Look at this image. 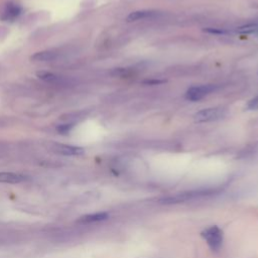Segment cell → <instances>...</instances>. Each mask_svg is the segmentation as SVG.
<instances>
[{"instance_id": "4", "label": "cell", "mask_w": 258, "mask_h": 258, "mask_svg": "<svg viewBox=\"0 0 258 258\" xmlns=\"http://www.w3.org/2000/svg\"><path fill=\"white\" fill-rule=\"evenodd\" d=\"M216 90L215 85H202L189 88L185 93V98L189 101L197 102L211 94Z\"/></svg>"}, {"instance_id": "12", "label": "cell", "mask_w": 258, "mask_h": 258, "mask_svg": "<svg viewBox=\"0 0 258 258\" xmlns=\"http://www.w3.org/2000/svg\"><path fill=\"white\" fill-rule=\"evenodd\" d=\"M236 31L239 32V33H254V32H258V23L247 24L245 26L239 27Z\"/></svg>"}, {"instance_id": "10", "label": "cell", "mask_w": 258, "mask_h": 258, "mask_svg": "<svg viewBox=\"0 0 258 258\" xmlns=\"http://www.w3.org/2000/svg\"><path fill=\"white\" fill-rule=\"evenodd\" d=\"M109 217L108 213L101 212V213H95V214H90V215H85L81 218L78 219L79 224H91V223H96V222H101L104 220H107Z\"/></svg>"}, {"instance_id": "3", "label": "cell", "mask_w": 258, "mask_h": 258, "mask_svg": "<svg viewBox=\"0 0 258 258\" xmlns=\"http://www.w3.org/2000/svg\"><path fill=\"white\" fill-rule=\"evenodd\" d=\"M203 238L213 251H219L223 245V231L218 226H211L202 232Z\"/></svg>"}, {"instance_id": "11", "label": "cell", "mask_w": 258, "mask_h": 258, "mask_svg": "<svg viewBox=\"0 0 258 258\" xmlns=\"http://www.w3.org/2000/svg\"><path fill=\"white\" fill-rule=\"evenodd\" d=\"M37 77L38 79L44 81V82H47V83H58L60 81V77L52 74V73H49V72H38L37 74Z\"/></svg>"}, {"instance_id": "7", "label": "cell", "mask_w": 258, "mask_h": 258, "mask_svg": "<svg viewBox=\"0 0 258 258\" xmlns=\"http://www.w3.org/2000/svg\"><path fill=\"white\" fill-rule=\"evenodd\" d=\"M26 175L14 172H0V182L4 183H19L27 180Z\"/></svg>"}, {"instance_id": "1", "label": "cell", "mask_w": 258, "mask_h": 258, "mask_svg": "<svg viewBox=\"0 0 258 258\" xmlns=\"http://www.w3.org/2000/svg\"><path fill=\"white\" fill-rule=\"evenodd\" d=\"M215 192L213 189H200V190H190L185 192H178L175 195H170L167 197H164L160 200L161 204H178V203H184L188 201H194L200 198H204L207 196H211Z\"/></svg>"}, {"instance_id": "13", "label": "cell", "mask_w": 258, "mask_h": 258, "mask_svg": "<svg viewBox=\"0 0 258 258\" xmlns=\"http://www.w3.org/2000/svg\"><path fill=\"white\" fill-rule=\"evenodd\" d=\"M247 109L248 110H258V96L249 101V103L247 104Z\"/></svg>"}, {"instance_id": "8", "label": "cell", "mask_w": 258, "mask_h": 258, "mask_svg": "<svg viewBox=\"0 0 258 258\" xmlns=\"http://www.w3.org/2000/svg\"><path fill=\"white\" fill-rule=\"evenodd\" d=\"M21 13V7L13 2H9L6 4L5 9L3 11V18L5 20H14Z\"/></svg>"}, {"instance_id": "14", "label": "cell", "mask_w": 258, "mask_h": 258, "mask_svg": "<svg viewBox=\"0 0 258 258\" xmlns=\"http://www.w3.org/2000/svg\"><path fill=\"white\" fill-rule=\"evenodd\" d=\"M73 125L72 124H63V125H60L57 127V130L61 133V134H64V133H68L71 129H72Z\"/></svg>"}, {"instance_id": "6", "label": "cell", "mask_w": 258, "mask_h": 258, "mask_svg": "<svg viewBox=\"0 0 258 258\" xmlns=\"http://www.w3.org/2000/svg\"><path fill=\"white\" fill-rule=\"evenodd\" d=\"M158 12L154 10H137L134 12H131L126 20L128 22H133V21H138V20H143V19H148V18H153L157 16Z\"/></svg>"}, {"instance_id": "2", "label": "cell", "mask_w": 258, "mask_h": 258, "mask_svg": "<svg viewBox=\"0 0 258 258\" xmlns=\"http://www.w3.org/2000/svg\"><path fill=\"white\" fill-rule=\"evenodd\" d=\"M227 109L222 107H213L207 108L199 111L195 114L194 119L197 123H204V122H212L218 121L227 116Z\"/></svg>"}, {"instance_id": "15", "label": "cell", "mask_w": 258, "mask_h": 258, "mask_svg": "<svg viewBox=\"0 0 258 258\" xmlns=\"http://www.w3.org/2000/svg\"><path fill=\"white\" fill-rule=\"evenodd\" d=\"M205 31L207 32H211V33H218V34H226L229 31L224 30V29H218V28H206Z\"/></svg>"}, {"instance_id": "5", "label": "cell", "mask_w": 258, "mask_h": 258, "mask_svg": "<svg viewBox=\"0 0 258 258\" xmlns=\"http://www.w3.org/2000/svg\"><path fill=\"white\" fill-rule=\"evenodd\" d=\"M52 150L56 153H59L62 155H68V156L81 155L85 152L84 148H82V147L68 145V144H58V143H56L52 146Z\"/></svg>"}, {"instance_id": "9", "label": "cell", "mask_w": 258, "mask_h": 258, "mask_svg": "<svg viewBox=\"0 0 258 258\" xmlns=\"http://www.w3.org/2000/svg\"><path fill=\"white\" fill-rule=\"evenodd\" d=\"M57 56H58V53L55 51L43 50V51H38L33 55H31L30 59L36 62H43V61H52L56 59Z\"/></svg>"}]
</instances>
